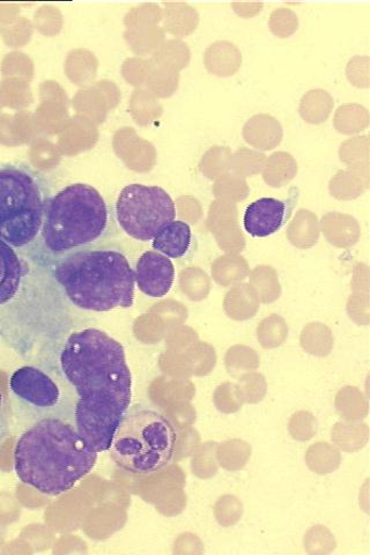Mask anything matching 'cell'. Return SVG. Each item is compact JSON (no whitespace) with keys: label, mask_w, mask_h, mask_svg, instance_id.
Segmentation results:
<instances>
[{"label":"cell","mask_w":370,"mask_h":555,"mask_svg":"<svg viewBox=\"0 0 370 555\" xmlns=\"http://www.w3.org/2000/svg\"><path fill=\"white\" fill-rule=\"evenodd\" d=\"M48 202L46 188L31 169L0 167V240L13 248L29 246L41 233Z\"/></svg>","instance_id":"6"},{"label":"cell","mask_w":370,"mask_h":555,"mask_svg":"<svg viewBox=\"0 0 370 555\" xmlns=\"http://www.w3.org/2000/svg\"><path fill=\"white\" fill-rule=\"evenodd\" d=\"M24 267L13 247L0 240V306L8 305L20 292Z\"/></svg>","instance_id":"11"},{"label":"cell","mask_w":370,"mask_h":555,"mask_svg":"<svg viewBox=\"0 0 370 555\" xmlns=\"http://www.w3.org/2000/svg\"><path fill=\"white\" fill-rule=\"evenodd\" d=\"M8 423L3 411V395L0 392V443L7 438Z\"/></svg>","instance_id":"13"},{"label":"cell","mask_w":370,"mask_h":555,"mask_svg":"<svg viewBox=\"0 0 370 555\" xmlns=\"http://www.w3.org/2000/svg\"><path fill=\"white\" fill-rule=\"evenodd\" d=\"M107 202L90 184L67 185L50 198L41 230L46 249L54 256L85 250L111 233Z\"/></svg>","instance_id":"4"},{"label":"cell","mask_w":370,"mask_h":555,"mask_svg":"<svg viewBox=\"0 0 370 555\" xmlns=\"http://www.w3.org/2000/svg\"><path fill=\"white\" fill-rule=\"evenodd\" d=\"M60 362L78 396L77 430L99 454L110 450L132 399L125 347L101 330L86 328L67 338Z\"/></svg>","instance_id":"1"},{"label":"cell","mask_w":370,"mask_h":555,"mask_svg":"<svg viewBox=\"0 0 370 555\" xmlns=\"http://www.w3.org/2000/svg\"><path fill=\"white\" fill-rule=\"evenodd\" d=\"M171 259L157 251H146L138 259L135 276L140 292L151 298H164L175 282Z\"/></svg>","instance_id":"10"},{"label":"cell","mask_w":370,"mask_h":555,"mask_svg":"<svg viewBox=\"0 0 370 555\" xmlns=\"http://www.w3.org/2000/svg\"><path fill=\"white\" fill-rule=\"evenodd\" d=\"M296 196L289 199L260 198L244 212L243 228L253 237H269L278 233L290 220Z\"/></svg>","instance_id":"9"},{"label":"cell","mask_w":370,"mask_h":555,"mask_svg":"<svg viewBox=\"0 0 370 555\" xmlns=\"http://www.w3.org/2000/svg\"><path fill=\"white\" fill-rule=\"evenodd\" d=\"M55 278L79 309L107 312L135 305V271L120 250L85 249L66 255L55 268Z\"/></svg>","instance_id":"3"},{"label":"cell","mask_w":370,"mask_h":555,"mask_svg":"<svg viewBox=\"0 0 370 555\" xmlns=\"http://www.w3.org/2000/svg\"><path fill=\"white\" fill-rule=\"evenodd\" d=\"M10 389L20 401L40 412L58 408L62 398L54 379L43 371L29 366L13 373Z\"/></svg>","instance_id":"8"},{"label":"cell","mask_w":370,"mask_h":555,"mask_svg":"<svg viewBox=\"0 0 370 555\" xmlns=\"http://www.w3.org/2000/svg\"><path fill=\"white\" fill-rule=\"evenodd\" d=\"M191 242L190 225L184 221H173L153 238L152 247L168 258L179 259L188 254Z\"/></svg>","instance_id":"12"},{"label":"cell","mask_w":370,"mask_h":555,"mask_svg":"<svg viewBox=\"0 0 370 555\" xmlns=\"http://www.w3.org/2000/svg\"><path fill=\"white\" fill-rule=\"evenodd\" d=\"M98 455L76 426L48 416L29 427L17 441L14 470L21 481L35 490L59 496L93 470Z\"/></svg>","instance_id":"2"},{"label":"cell","mask_w":370,"mask_h":555,"mask_svg":"<svg viewBox=\"0 0 370 555\" xmlns=\"http://www.w3.org/2000/svg\"><path fill=\"white\" fill-rule=\"evenodd\" d=\"M175 218V203L161 186L130 184L123 188L118 195L117 222L135 240L152 241Z\"/></svg>","instance_id":"7"},{"label":"cell","mask_w":370,"mask_h":555,"mask_svg":"<svg viewBox=\"0 0 370 555\" xmlns=\"http://www.w3.org/2000/svg\"><path fill=\"white\" fill-rule=\"evenodd\" d=\"M178 434L163 414L143 406L129 408L110 448L115 463L135 475L161 472L174 457Z\"/></svg>","instance_id":"5"}]
</instances>
